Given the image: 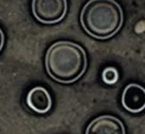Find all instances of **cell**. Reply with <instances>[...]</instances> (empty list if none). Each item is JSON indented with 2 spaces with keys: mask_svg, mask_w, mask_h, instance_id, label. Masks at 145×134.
Masks as SVG:
<instances>
[{
  "mask_svg": "<svg viewBox=\"0 0 145 134\" xmlns=\"http://www.w3.org/2000/svg\"><path fill=\"white\" fill-rule=\"evenodd\" d=\"M86 65L88 59L84 50L72 42H56L46 53V71L58 83L76 82L86 72Z\"/></svg>",
  "mask_w": 145,
  "mask_h": 134,
  "instance_id": "1",
  "label": "cell"
},
{
  "mask_svg": "<svg viewBox=\"0 0 145 134\" xmlns=\"http://www.w3.org/2000/svg\"><path fill=\"white\" fill-rule=\"evenodd\" d=\"M80 22L89 36L106 40L122 27V8L115 0H90L82 9Z\"/></svg>",
  "mask_w": 145,
  "mask_h": 134,
  "instance_id": "2",
  "label": "cell"
},
{
  "mask_svg": "<svg viewBox=\"0 0 145 134\" xmlns=\"http://www.w3.org/2000/svg\"><path fill=\"white\" fill-rule=\"evenodd\" d=\"M66 11L67 0H32V13L40 23H59Z\"/></svg>",
  "mask_w": 145,
  "mask_h": 134,
  "instance_id": "3",
  "label": "cell"
},
{
  "mask_svg": "<svg viewBox=\"0 0 145 134\" xmlns=\"http://www.w3.org/2000/svg\"><path fill=\"white\" fill-rule=\"evenodd\" d=\"M86 134H125L120 119L110 115L99 116L88 125Z\"/></svg>",
  "mask_w": 145,
  "mask_h": 134,
  "instance_id": "4",
  "label": "cell"
},
{
  "mask_svg": "<svg viewBox=\"0 0 145 134\" xmlns=\"http://www.w3.org/2000/svg\"><path fill=\"white\" fill-rule=\"evenodd\" d=\"M122 104L131 113H140L145 110V88L138 84H129L123 91Z\"/></svg>",
  "mask_w": 145,
  "mask_h": 134,
  "instance_id": "5",
  "label": "cell"
},
{
  "mask_svg": "<svg viewBox=\"0 0 145 134\" xmlns=\"http://www.w3.org/2000/svg\"><path fill=\"white\" fill-rule=\"evenodd\" d=\"M27 105L33 112L39 114H45L51 108L52 100L49 92L44 87L37 86L32 88L27 94Z\"/></svg>",
  "mask_w": 145,
  "mask_h": 134,
  "instance_id": "6",
  "label": "cell"
},
{
  "mask_svg": "<svg viewBox=\"0 0 145 134\" xmlns=\"http://www.w3.org/2000/svg\"><path fill=\"white\" fill-rule=\"evenodd\" d=\"M118 72L114 68H106L103 72V81L108 85H113L118 82Z\"/></svg>",
  "mask_w": 145,
  "mask_h": 134,
  "instance_id": "7",
  "label": "cell"
},
{
  "mask_svg": "<svg viewBox=\"0 0 145 134\" xmlns=\"http://www.w3.org/2000/svg\"><path fill=\"white\" fill-rule=\"evenodd\" d=\"M3 44H5V34H3V31L0 28V51L3 47Z\"/></svg>",
  "mask_w": 145,
  "mask_h": 134,
  "instance_id": "8",
  "label": "cell"
}]
</instances>
